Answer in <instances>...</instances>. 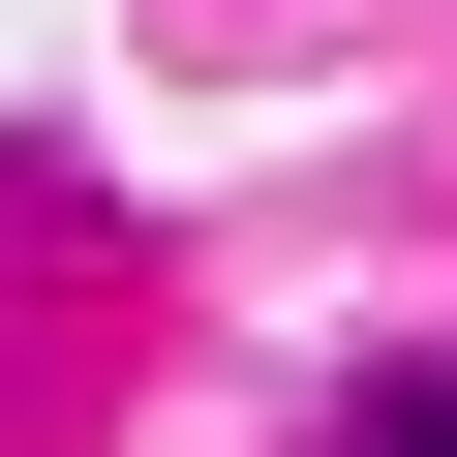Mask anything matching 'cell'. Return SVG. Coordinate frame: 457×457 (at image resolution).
I'll use <instances>...</instances> for the list:
<instances>
[{
  "label": "cell",
  "instance_id": "1",
  "mask_svg": "<svg viewBox=\"0 0 457 457\" xmlns=\"http://www.w3.org/2000/svg\"><path fill=\"white\" fill-rule=\"evenodd\" d=\"M305 457H457V366H366V396H336Z\"/></svg>",
  "mask_w": 457,
  "mask_h": 457
}]
</instances>
